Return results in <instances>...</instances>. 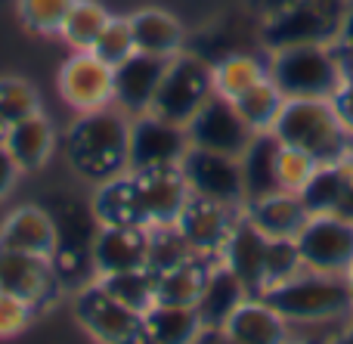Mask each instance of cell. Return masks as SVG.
<instances>
[{
  "label": "cell",
  "mask_w": 353,
  "mask_h": 344,
  "mask_svg": "<svg viewBox=\"0 0 353 344\" xmlns=\"http://www.w3.org/2000/svg\"><path fill=\"white\" fill-rule=\"evenodd\" d=\"M304 273L301 248L294 239H270L267 242V261H263V292L279 283H288L292 276Z\"/></svg>",
  "instance_id": "37"
},
{
  "label": "cell",
  "mask_w": 353,
  "mask_h": 344,
  "mask_svg": "<svg viewBox=\"0 0 353 344\" xmlns=\"http://www.w3.org/2000/svg\"><path fill=\"white\" fill-rule=\"evenodd\" d=\"M347 165H350V171H353V146H350V155H347Z\"/></svg>",
  "instance_id": "52"
},
{
  "label": "cell",
  "mask_w": 353,
  "mask_h": 344,
  "mask_svg": "<svg viewBox=\"0 0 353 344\" xmlns=\"http://www.w3.org/2000/svg\"><path fill=\"white\" fill-rule=\"evenodd\" d=\"M41 112V93L34 90V84L19 74H6L0 78V118L6 121V128L22 118H31Z\"/></svg>",
  "instance_id": "35"
},
{
  "label": "cell",
  "mask_w": 353,
  "mask_h": 344,
  "mask_svg": "<svg viewBox=\"0 0 353 344\" xmlns=\"http://www.w3.org/2000/svg\"><path fill=\"white\" fill-rule=\"evenodd\" d=\"M199 344H236V341H230L223 332H205Z\"/></svg>",
  "instance_id": "48"
},
{
  "label": "cell",
  "mask_w": 353,
  "mask_h": 344,
  "mask_svg": "<svg viewBox=\"0 0 353 344\" xmlns=\"http://www.w3.org/2000/svg\"><path fill=\"white\" fill-rule=\"evenodd\" d=\"M97 283L103 285L115 301H121L124 307L137 310V314H143V316H146V310L155 304V273L149 270V267L97 276Z\"/></svg>",
  "instance_id": "33"
},
{
  "label": "cell",
  "mask_w": 353,
  "mask_h": 344,
  "mask_svg": "<svg viewBox=\"0 0 353 344\" xmlns=\"http://www.w3.org/2000/svg\"><path fill=\"white\" fill-rule=\"evenodd\" d=\"M189 134L183 124L165 121L152 115L130 118V171H152V168H174L186 159L189 152Z\"/></svg>",
  "instance_id": "11"
},
{
  "label": "cell",
  "mask_w": 353,
  "mask_h": 344,
  "mask_svg": "<svg viewBox=\"0 0 353 344\" xmlns=\"http://www.w3.org/2000/svg\"><path fill=\"white\" fill-rule=\"evenodd\" d=\"M270 304L285 316L292 326H310V323H338L353 314L350 292L344 276L335 273L304 270L288 283H279L263 292Z\"/></svg>",
  "instance_id": "4"
},
{
  "label": "cell",
  "mask_w": 353,
  "mask_h": 344,
  "mask_svg": "<svg viewBox=\"0 0 353 344\" xmlns=\"http://www.w3.org/2000/svg\"><path fill=\"white\" fill-rule=\"evenodd\" d=\"M350 0H294L261 16L257 43L263 53L298 43H338Z\"/></svg>",
  "instance_id": "5"
},
{
  "label": "cell",
  "mask_w": 353,
  "mask_h": 344,
  "mask_svg": "<svg viewBox=\"0 0 353 344\" xmlns=\"http://www.w3.org/2000/svg\"><path fill=\"white\" fill-rule=\"evenodd\" d=\"M267 72L285 99H332L347 81L338 43H298L270 50Z\"/></svg>",
  "instance_id": "2"
},
{
  "label": "cell",
  "mask_w": 353,
  "mask_h": 344,
  "mask_svg": "<svg viewBox=\"0 0 353 344\" xmlns=\"http://www.w3.org/2000/svg\"><path fill=\"white\" fill-rule=\"evenodd\" d=\"M344 283H347V292H350V304H353V264L347 267V273H344Z\"/></svg>",
  "instance_id": "50"
},
{
  "label": "cell",
  "mask_w": 353,
  "mask_h": 344,
  "mask_svg": "<svg viewBox=\"0 0 353 344\" xmlns=\"http://www.w3.org/2000/svg\"><path fill=\"white\" fill-rule=\"evenodd\" d=\"M0 292L22 298L41 314L47 304L62 295V283L50 258L0 248Z\"/></svg>",
  "instance_id": "14"
},
{
  "label": "cell",
  "mask_w": 353,
  "mask_h": 344,
  "mask_svg": "<svg viewBox=\"0 0 353 344\" xmlns=\"http://www.w3.org/2000/svg\"><path fill=\"white\" fill-rule=\"evenodd\" d=\"M74 0H16V12L22 25L37 37H59L62 22Z\"/></svg>",
  "instance_id": "34"
},
{
  "label": "cell",
  "mask_w": 353,
  "mask_h": 344,
  "mask_svg": "<svg viewBox=\"0 0 353 344\" xmlns=\"http://www.w3.org/2000/svg\"><path fill=\"white\" fill-rule=\"evenodd\" d=\"M341 50V47H338ZM341 56H344V78L353 81V50H341Z\"/></svg>",
  "instance_id": "49"
},
{
  "label": "cell",
  "mask_w": 353,
  "mask_h": 344,
  "mask_svg": "<svg viewBox=\"0 0 353 344\" xmlns=\"http://www.w3.org/2000/svg\"><path fill=\"white\" fill-rule=\"evenodd\" d=\"M285 344H329V338H319V335H301V332H292V338Z\"/></svg>",
  "instance_id": "47"
},
{
  "label": "cell",
  "mask_w": 353,
  "mask_h": 344,
  "mask_svg": "<svg viewBox=\"0 0 353 344\" xmlns=\"http://www.w3.org/2000/svg\"><path fill=\"white\" fill-rule=\"evenodd\" d=\"M65 161L93 186L130 171V118L115 105L78 115L65 134Z\"/></svg>",
  "instance_id": "1"
},
{
  "label": "cell",
  "mask_w": 353,
  "mask_h": 344,
  "mask_svg": "<svg viewBox=\"0 0 353 344\" xmlns=\"http://www.w3.org/2000/svg\"><path fill=\"white\" fill-rule=\"evenodd\" d=\"M335 214L347 217V221L353 223V183H350V190L344 192V199H341V205H338V211H335Z\"/></svg>",
  "instance_id": "46"
},
{
  "label": "cell",
  "mask_w": 353,
  "mask_h": 344,
  "mask_svg": "<svg viewBox=\"0 0 353 344\" xmlns=\"http://www.w3.org/2000/svg\"><path fill=\"white\" fill-rule=\"evenodd\" d=\"M239 217H242V208L211 202V199H201V196H189L186 208L180 211L174 227L199 258L217 261Z\"/></svg>",
  "instance_id": "13"
},
{
  "label": "cell",
  "mask_w": 353,
  "mask_h": 344,
  "mask_svg": "<svg viewBox=\"0 0 353 344\" xmlns=\"http://www.w3.org/2000/svg\"><path fill=\"white\" fill-rule=\"evenodd\" d=\"M245 298H251V292L245 289L242 279L226 264L214 261L211 270H208L205 289H201L199 301H195V310H199L201 323H205V332H220V329L226 326V320L232 316V310H236Z\"/></svg>",
  "instance_id": "25"
},
{
  "label": "cell",
  "mask_w": 353,
  "mask_h": 344,
  "mask_svg": "<svg viewBox=\"0 0 353 344\" xmlns=\"http://www.w3.org/2000/svg\"><path fill=\"white\" fill-rule=\"evenodd\" d=\"M329 344H353V314H350L347 320L341 323V326L335 329V332H332Z\"/></svg>",
  "instance_id": "44"
},
{
  "label": "cell",
  "mask_w": 353,
  "mask_h": 344,
  "mask_svg": "<svg viewBox=\"0 0 353 344\" xmlns=\"http://www.w3.org/2000/svg\"><path fill=\"white\" fill-rule=\"evenodd\" d=\"M332 109H335L338 121L344 124V130L353 136V81H344L338 87V93L332 97Z\"/></svg>",
  "instance_id": "41"
},
{
  "label": "cell",
  "mask_w": 353,
  "mask_h": 344,
  "mask_svg": "<svg viewBox=\"0 0 353 344\" xmlns=\"http://www.w3.org/2000/svg\"><path fill=\"white\" fill-rule=\"evenodd\" d=\"M140 186L143 211H146L149 227H171L176 223L180 211L189 202V183L183 177V168H152V171H134Z\"/></svg>",
  "instance_id": "17"
},
{
  "label": "cell",
  "mask_w": 353,
  "mask_h": 344,
  "mask_svg": "<svg viewBox=\"0 0 353 344\" xmlns=\"http://www.w3.org/2000/svg\"><path fill=\"white\" fill-rule=\"evenodd\" d=\"M195 258V252L186 245L176 227H149V270L161 273L171 270V267L183 264V261Z\"/></svg>",
  "instance_id": "36"
},
{
  "label": "cell",
  "mask_w": 353,
  "mask_h": 344,
  "mask_svg": "<svg viewBox=\"0 0 353 344\" xmlns=\"http://www.w3.org/2000/svg\"><path fill=\"white\" fill-rule=\"evenodd\" d=\"M3 136H6V121L0 118V143H3Z\"/></svg>",
  "instance_id": "51"
},
{
  "label": "cell",
  "mask_w": 353,
  "mask_h": 344,
  "mask_svg": "<svg viewBox=\"0 0 353 344\" xmlns=\"http://www.w3.org/2000/svg\"><path fill=\"white\" fill-rule=\"evenodd\" d=\"M189 143L195 149H208V152H223V155H242L248 149V143L254 140V130L245 124V118L239 115L236 103L223 99L214 93L186 124Z\"/></svg>",
  "instance_id": "12"
},
{
  "label": "cell",
  "mask_w": 353,
  "mask_h": 344,
  "mask_svg": "<svg viewBox=\"0 0 353 344\" xmlns=\"http://www.w3.org/2000/svg\"><path fill=\"white\" fill-rule=\"evenodd\" d=\"M109 19H112V12L99 0H74V6L68 10L65 22H62L59 37L72 50H93V43L99 41L103 28L109 25Z\"/></svg>",
  "instance_id": "31"
},
{
  "label": "cell",
  "mask_w": 353,
  "mask_h": 344,
  "mask_svg": "<svg viewBox=\"0 0 353 344\" xmlns=\"http://www.w3.org/2000/svg\"><path fill=\"white\" fill-rule=\"evenodd\" d=\"M232 103H236L239 115L245 118V124H248L254 134H270L282 112V105H285V97H282V90L273 84V78H263L261 84L245 90L242 97L232 99Z\"/></svg>",
  "instance_id": "32"
},
{
  "label": "cell",
  "mask_w": 353,
  "mask_h": 344,
  "mask_svg": "<svg viewBox=\"0 0 353 344\" xmlns=\"http://www.w3.org/2000/svg\"><path fill=\"white\" fill-rule=\"evenodd\" d=\"M59 97L78 115L109 109L115 103V68L103 62L93 50H72L56 74Z\"/></svg>",
  "instance_id": "8"
},
{
  "label": "cell",
  "mask_w": 353,
  "mask_h": 344,
  "mask_svg": "<svg viewBox=\"0 0 353 344\" xmlns=\"http://www.w3.org/2000/svg\"><path fill=\"white\" fill-rule=\"evenodd\" d=\"M93 53L103 62H109L112 68L121 65L130 53H137L134 47V31H130V19L128 16H112L109 25L103 28L99 41L93 43Z\"/></svg>",
  "instance_id": "39"
},
{
  "label": "cell",
  "mask_w": 353,
  "mask_h": 344,
  "mask_svg": "<svg viewBox=\"0 0 353 344\" xmlns=\"http://www.w3.org/2000/svg\"><path fill=\"white\" fill-rule=\"evenodd\" d=\"M319 161L313 159L310 152L298 146H279V155H276V177H279V190L285 192H301L310 177L316 174Z\"/></svg>",
  "instance_id": "38"
},
{
  "label": "cell",
  "mask_w": 353,
  "mask_h": 344,
  "mask_svg": "<svg viewBox=\"0 0 353 344\" xmlns=\"http://www.w3.org/2000/svg\"><path fill=\"white\" fill-rule=\"evenodd\" d=\"M288 3H294V0H251V6H254V10L261 12V16L282 10V6H288Z\"/></svg>",
  "instance_id": "45"
},
{
  "label": "cell",
  "mask_w": 353,
  "mask_h": 344,
  "mask_svg": "<svg viewBox=\"0 0 353 344\" xmlns=\"http://www.w3.org/2000/svg\"><path fill=\"white\" fill-rule=\"evenodd\" d=\"M220 332L236 344H285L292 338V323L263 295H251L232 310Z\"/></svg>",
  "instance_id": "19"
},
{
  "label": "cell",
  "mask_w": 353,
  "mask_h": 344,
  "mask_svg": "<svg viewBox=\"0 0 353 344\" xmlns=\"http://www.w3.org/2000/svg\"><path fill=\"white\" fill-rule=\"evenodd\" d=\"M90 261L97 276L149 267V227H99Z\"/></svg>",
  "instance_id": "15"
},
{
  "label": "cell",
  "mask_w": 353,
  "mask_h": 344,
  "mask_svg": "<svg viewBox=\"0 0 353 344\" xmlns=\"http://www.w3.org/2000/svg\"><path fill=\"white\" fill-rule=\"evenodd\" d=\"M267 236L245 217L236 221L230 239H226L223 252H220V264H226L239 279L245 283V289L251 295H263V261H267Z\"/></svg>",
  "instance_id": "21"
},
{
  "label": "cell",
  "mask_w": 353,
  "mask_h": 344,
  "mask_svg": "<svg viewBox=\"0 0 353 344\" xmlns=\"http://www.w3.org/2000/svg\"><path fill=\"white\" fill-rule=\"evenodd\" d=\"M143 323H146V344H199L205 335L199 310L186 304H152Z\"/></svg>",
  "instance_id": "26"
},
{
  "label": "cell",
  "mask_w": 353,
  "mask_h": 344,
  "mask_svg": "<svg viewBox=\"0 0 353 344\" xmlns=\"http://www.w3.org/2000/svg\"><path fill=\"white\" fill-rule=\"evenodd\" d=\"M211 264L214 261L195 254V258L183 261V264L171 267V270L155 273V304H186V307H195L201 289H205Z\"/></svg>",
  "instance_id": "29"
},
{
  "label": "cell",
  "mask_w": 353,
  "mask_h": 344,
  "mask_svg": "<svg viewBox=\"0 0 353 344\" xmlns=\"http://www.w3.org/2000/svg\"><path fill=\"white\" fill-rule=\"evenodd\" d=\"M282 143L273 134H254L239 161H242V180H245V205L263 199L270 192H279V177H276V155Z\"/></svg>",
  "instance_id": "28"
},
{
  "label": "cell",
  "mask_w": 353,
  "mask_h": 344,
  "mask_svg": "<svg viewBox=\"0 0 353 344\" xmlns=\"http://www.w3.org/2000/svg\"><path fill=\"white\" fill-rule=\"evenodd\" d=\"M22 180V168L12 161V155L6 152V146L0 143V202L16 190V183Z\"/></svg>",
  "instance_id": "42"
},
{
  "label": "cell",
  "mask_w": 353,
  "mask_h": 344,
  "mask_svg": "<svg viewBox=\"0 0 353 344\" xmlns=\"http://www.w3.org/2000/svg\"><path fill=\"white\" fill-rule=\"evenodd\" d=\"M130 31H134L137 53H149L159 59H174L176 53L186 50V28L174 12L161 6H143L130 12Z\"/></svg>",
  "instance_id": "22"
},
{
  "label": "cell",
  "mask_w": 353,
  "mask_h": 344,
  "mask_svg": "<svg viewBox=\"0 0 353 344\" xmlns=\"http://www.w3.org/2000/svg\"><path fill=\"white\" fill-rule=\"evenodd\" d=\"M270 134L282 146H298L310 152L319 165L347 161L353 146V136L338 121L332 99H285Z\"/></svg>",
  "instance_id": "3"
},
{
  "label": "cell",
  "mask_w": 353,
  "mask_h": 344,
  "mask_svg": "<svg viewBox=\"0 0 353 344\" xmlns=\"http://www.w3.org/2000/svg\"><path fill=\"white\" fill-rule=\"evenodd\" d=\"M294 242L304 270L344 276L353 264V223L341 214H310Z\"/></svg>",
  "instance_id": "9"
},
{
  "label": "cell",
  "mask_w": 353,
  "mask_h": 344,
  "mask_svg": "<svg viewBox=\"0 0 353 344\" xmlns=\"http://www.w3.org/2000/svg\"><path fill=\"white\" fill-rule=\"evenodd\" d=\"M211 74H214V93L217 97L239 99L245 90H251L263 78H270L267 56L254 53V50H232V53L211 62Z\"/></svg>",
  "instance_id": "27"
},
{
  "label": "cell",
  "mask_w": 353,
  "mask_h": 344,
  "mask_svg": "<svg viewBox=\"0 0 353 344\" xmlns=\"http://www.w3.org/2000/svg\"><path fill=\"white\" fill-rule=\"evenodd\" d=\"M168 68V59L149 53H130L121 65H115V109L128 118L146 115L152 109V99L159 93L161 74Z\"/></svg>",
  "instance_id": "16"
},
{
  "label": "cell",
  "mask_w": 353,
  "mask_h": 344,
  "mask_svg": "<svg viewBox=\"0 0 353 344\" xmlns=\"http://www.w3.org/2000/svg\"><path fill=\"white\" fill-rule=\"evenodd\" d=\"M214 97V74L211 59H205L195 50H183L174 59H168V68L161 74L159 93L152 99V115L165 118V121L183 124L186 128L189 118Z\"/></svg>",
  "instance_id": "6"
},
{
  "label": "cell",
  "mask_w": 353,
  "mask_h": 344,
  "mask_svg": "<svg viewBox=\"0 0 353 344\" xmlns=\"http://www.w3.org/2000/svg\"><path fill=\"white\" fill-rule=\"evenodd\" d=\"M34 316H37V310L28 301L10 295V292H0V341L22 335L34 323Z\"/></svg>",
  "instance_id": "40"
},
{
  "label": "cell",
  "mask_w": 353,
  "mask_h": 344,
  "mask_svg": "<svg viewBox=\"0 0 353 344\" xmlns=\"http://www.w3.org/2000/svg\"><path fill=\"white\" fill-rule=\"evenodd\" d=\"M183 177L189 183V192L211 202H223L232 208H245V180L242 161L236 155L208 152V149L189 146L186 159L180 161Z\"/></svg>",
  "instance_id": "10"
},
{
  "label": "cell",
  "mask_w": 353,
  "mask_h": 344,
  "mask_svg": "<svg viewBox=\"0 0 353 344\" xmlns=\"http://www.w3.org/2000/svg\"><path fill=\"white\" fill-rule=\"evenodd\" d=\"M242 211L267 239H298V233L304 230L307 217H310L298 192H285V190L254 199Z\"/></svg>",
  "instance_id": "24"
},
{
  "label": "cell",
  "mask_w": 353,
  "mask_h": 344,
  "mask_svg": "<svg viewBox=\"0 0 353 344\" xmlns=\"http://www.w3.org/2000/svg\"><path fill=\"white\" fill-rule=\"evenodd\" d=\"M350 183H353V171L347 161H325V165L316 168L310 183L298 196L304 202L307 214H335L344 192L350 190Z\"/></svg>",
  "instance_id": "30"
},
{
  "label": "cell",
  "mask_w": 353,
  "mask_h": 344,
  "mask_svg": "<svg viewBox=\"0 0 353 344\" xmlns=\"http://www.w3.org/2000/svg\"><path fill=\"white\" fill-rule=\"evenodd\" d=\"M90 208L99 227H149L134 171L115 174V177L93 186Z\"/></svg>",
  "instance_id": "20"
},
{
  "label": "cell",
  "mask_w": 353,
  "mask_h": 344,
  "mask_svg": "<svg viewBox=\"0 0 353 344\" xmlns=\"http://www.w3.org/2000/svg\"><path fill=\"white\" fill-rule=\"evenodd\" d=\"M3 146L6 152L12 155L22 174H37L47 168V161L53 159L56 152V130L53 121H50L43 112L31 118H22V121L10 124L3 136Z\"/></svg>",
  "instance_id": "23"
},
{
  "label": "cell",
  "mask_w": 353,
  "mask_h": 344,
  "mask_svg": "<svg viewBox=\"0 0 353 344\" xmlns=\"http://www.w3.org/2000/svg\"><path fill=\"white\" fill-rule=\"evenodd\" d=\"M338 47H341V50H353V0L347 3V16H344L341 37H338Z\"/></svg>",
  "instance_id": "43"
},
{
  "label": "cell",
  "mask_w": 353,
  "mask_h": 344,
  "mask_svg": "<svg viewBox=\"0 0 353 344\" xmlns=\"http://www.w3.org/2000/svg\"><path fill=\"white\" fill-rule=\"evenodd\" d=\"M74 320L97 344H146L143 314L124 307L97 279L74 289Z\"/></svg>",
  "instance_id": "7"
},
{
  "label": "cell",
  "mask_w": 353,
  "mask_h": 344,
  "mask_svg": "<svg viewBox=\"0 0 353 344\" xmlns=\"http://www.w3.org/2000/svg\"><path fill=\"white\" fill-rule=\"evenodd\" d=\"M56 245V223L43 205H19L0 221V248L53 261Z\"/></svg>",
  "instance_id": "18"
}]
</instances>
